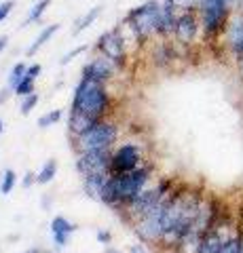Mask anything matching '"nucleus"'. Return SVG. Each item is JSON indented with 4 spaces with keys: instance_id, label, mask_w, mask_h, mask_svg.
<instances>
[{
    "instance_id": "10",
    "label": "nucleus",
    "mask_w": 243,
    "mask_h": 253,
    "mask_svg": "<svg viewBox=\"0 0 243 253\" xmlns=\"http://www.w3.org/2000/svg\"><path fill=\"white\" fill-rule=\"evenodd\" d=\"M224 34H226V46H229L231 55L235 57V61L241 63L243 61V11L237 15H231Z\"/></svg>"
},
{
    "instance_id": "31",
    "label": "nucleus",
    "mask_w": 243,
    "mask_h": 253,
    "mask_svg": "<svg viewBox=\"0 0 243 253\" xmlns=\"http://www.w3.org/2000/svg\"><path fill=\"white\" fill-rule=\"evenodd\" d=\"M97 241H99V243H104V245H108V243L112 241V236L108 234V232H97Z\"/></svg>"
},
{
    "instance_id": "21",
    "label": "nucleus",
    "mask_w": 243,
    "mask_h": 253,
    "mask_svg": "<svg viewBox=\"0 0 243 253\" xmlns=\"http://www.w3.org/2000/svg\"><path fill=\"white\" fill-rule=\"evenodd\" d=\"M49 4H51V0H38V2L30 9V13H28V17H26V23L23 26H28V23H32V21H38L43 17V13L49 9Z\"/></svg>"
},
{
    "instance_id": "12",
    "label": "nucleus",
    "mask_w": 243,
    "mask_h": 253,
    "mask_svg": "<svg viewBox=\"0 0 243 253\" xmlns=\"http://www.w3.org/2000/svg\"><path fill=\"white\" fill-rule=\"evenodd\" d=\"M178 9L167 0H159V15H156V34L161 36H169L176 30V21H178Z\"/></svg>"
},
{
    "instance_id": "5",
    "label": "nucleus",
    "mask_w": 243,
    "mask_h": 253,
    "mask_svg": "<svg viewBox=\"0 0 243 253\" xmlns=\"http://www.w3.org/2000/svg\"><path fill=\"white\" fill-rule=\"evenodd\" d=\"M156 15H159V0H148L129 13L127 19L140 41H146L148 36L156 34Z\"/></svg>"
},
{
    "instance_id": "2",
    "label": "nucleus",
    "mask_w": 243,
    "mask_h": 253,
    "mask_svg": "<svg viewBox=\"0 0 243 253\" xmlns=\"http://www.w3.org/2000/svg\"><path fill=\"white\" fill-rule=\"evenodd\" d=\"M108 93L104 89V83L93 81L89 76H81V83L76 84L74 99H72V114H81L89 118L91 123H99L101 116L108 110Z\"/></svg>"
},
{
    "instance_id": "24",
    "label": "nucleus",
    "mask_w": 243,
    "mask_h": 253,
    "mask_svg": "<svg viewBox=\"0 0 243 253\" xmlns=\"http://www.w3.org/2000/svg\"><path fill=\"white\" fill-rule=\"evenodd\" d=\"M34 81H36V78L23 76V81L17 84V89H15V95H19V97H26V95H32V93H34Z\"/></svg>"
},
{
    "instance_id": "34",
    "label": "nucleus",
    "mask_w": 243,
    "mask_h": 253,
    "mask_svg": "<svg viewBox=\"0 0 243 253\" xmlns=\"http://www.w3.org/2000/svg\"><path fill=\"white\" fill-rule=\"evenodd\" d=\"M129 253H146V251L140 247V245H136V247H131V249H129Z\"/></svg>"
},
{
    "instance_id": "6",
    "label": "nucleus",
    "mask_w": 243,
    "mask_h": 253,
    "mask_svg": "<svg viewBox=\"0 0 243 253\" xmlns=\"http://www.w3.org/2000/svg\"><path fill=\"white\" fill-rule=\"evenodd\" d=\"M169 188H171L169 181H161V184H156L152 188H144L142 192H140L129 205H125L123 209L127 211L129 215H136V219H140L142 215H146L148 211H152L156 205H159V201L167 194Z\"/></svg>"
},
{
    "instance_id": "37",
    "label": "nucleus",
    "mask_w": 243,
    "mask_h": 253,
    "mask_svg": "<svg viewBox=\"0 0 243 253\" xmlns=\"http://www.w3.org/2000/svg\"><path fill=\"white\" fill-rule=\"evenodd\" d=\"M106 253H119V251H114V249H108Z\"/></svg>"
},
{
    "instance_id": "32",
    "label": "nucleus",
    "mask_w": 243,
    "mask_h": 253,
    "mask_svg": "<svg viewBox=\"0 0 243 253\" xmlns=\"http://www.w3.org/2000/svg\"><path fill=\"white\" fill-rule=\"evenodd\" d=\"M6 44H9V36H0V53L6 49Z\"/></svg>"
},
{
    "instance_id": "17",
    "label": "nucleus",
    "mask_w": 243,
    "mask_h": 253,
    "mask_svg": "<svg viewBox=\"0 0 243 253\" xmlns=\"http://www.w3.org/2000/svg\"><path fill=\"white\" fill-rule=\"evenodd\" d=\"M99 13H101V6H93V9L85 13L83 17H78L76 19V26H74V34H78V32H83V30H87L89 26H93V21L99 17Z\"/></svg>"
},
{
    "instance_id": "3",
    "label": "nucleus",
    "mask_w": 243,
    "mask_h": 253,
    "mask_svg": "<svg viewBox=\"0 0 243 253\" xmlns=\"http://www.w3.org/2000/svg\"><path fill=\"white\" fill-rule=\"evenodd\" d=\"M197 11H199L203 34L209 38L222 34L226 26H229L231 15H233V9L224 0H201Z\"/></svg>"
},
{
    "instance_id": "23",
    "label": "nucleus",
    "mask_w": 243,
    "mask_h": 253,
    "mask_svg": "<svg viewBox=\"0 0 243 253\" xmlns=\"http://www.w3.org/2000/svg\"><path fill=\"white\" fill-rule=\"evenodd\" d=\"M61 116H64L61 110H51L49 114H45V116L38 118V126H41V129H47V126H51V125H57L61 121Z\"/></svg>"
},
{
    "instance_id": "29",
    "label": "nucleus",
    "mask_w": 243,
    "mask_h": 253,
    "mask_svg": "<svg viewBox=\"0 0 243 253\" xmlns=\"http://www.w3.org/2000/svg\"><path fill=\"white\" fill-rule=\"evenodd\" d=\"M41 66H38V63H32V66H30L28 70H26V76H30V78H38V74H41Z\"/></svg>"
},
{
    "instance_id": "36",
    "label": "nucleus",
    "mask_w": 243,
    "mask_h": 253,
    "mask_svg": "<svg viewBox=\"0 0 243 253\" xmlns=\"http://www.w3.org/2000/svg\"><path fill=\"white\" fill-rule=\"evenodd\" d=\"M4 131V123H2V118H0V133Z\"/></svg>"
},
{
    "instance_id": "13",
    "label": "nucleus",
    "mask_w": 243,
    "mask_h": 253,
    "mask_svg": "<svg viewBox=\"0 0 243 253\" xmlns=\"http://www.w3.org/2000/svg\"><path fill=\"white\" fill-rule=\"evenodd\" d=\"M112 74H114V63L108 59L106 55L91 59L87 66L83 68V76H89V78H93V81H99V83L110 81Z\"/></svg>"
},
{
    "instance_id": "14",
    "label": "nucleus",
    "mask_w": 243,
    "mask_h": 253,
    "mask_svg": "<svg viewBox=\"0 0 243 253\" xmlns=\"http://www.w3.org/2000/svg\"><path fill=\"white\" fill-rule=\"evenodd\" d=\"M108 179H110V173H93V175H85L83 177V188L89 196L101 201V194H104V188L108 184Z\"/></svg>"
},
{
    "instance_id": "8",
    "label": "nucleus",
    "mask_w": 243,
    "mask_h": 253,
    "mask_svg": "<svg viewBox=\"0 0 243 253\" xmlns=\"http://www.w3.org/2000/svg\"><path fill=\"white\" fill-rule=\"evenodd\" d=\"M201 30V19H199V11L191 9V11H180L178 21H176V30L174 36L180 44L191 46L194 41H197V34Z\"/></svg>"
},
{
    "instance_id": "33",
    "label": "nucleus",
    "mask_w": 243,
    "mask_h": 253,
    "mask_svg": "<svg viewBox=\"0 0 243 253\" xmlns=\"http://www.w3.org/2000/svg\"><path fill=\"white\" fill-rule=\"evenodd\" d=\"M224 2L229 4L231 9H235V6H237V4H241V0H224Z\"/></svg>"
},
{
    "instance_id": "38",
    "label": "nucleus",
    "mask_w": 243,
    "mask_h": 253,
    "mask_svg": "<svg viewBox=\"0 0 243 253\" xmlns=\"http://www.w3.org/2000/svg\"><path fill=\"white\" fill-rule=\"evenodd\" d=\"M241 9H243V0H241Z\"/></svg>"
},
{
    "instance_id": "1",
    "label": "nucleus",
    "mask_w": 243,
    "mask_h": 253,
    "mask_svg": "<svg viewBox=\"0 0 243 253\" xmlns=\"http://www.w3.org/2000/svg\"><path fill=\"white\" fill-rule=\"evenodd\" d=\"M150 167H138L127 173H116L110 175L108 184L104 188V194H101V201L110 207H125L129 205L136 196L146 188L148 179H150Z\"/></svg>"
},
{
    "instance_id": "25",
    "label": "nucleus",
    "mask_w": 243,
    "mask_h": 253,
    "mask_svg": "<svg viewBox=\"0 0 243 253\" xmlns=\"http://www.w3.org/2000/svg\"><path fill=\"white\" fill-rule=\"evenodd\" d=\"M36 104H38V95L36 93H32V95H26V97H21V106H19V112L26 116V114H30L32 110L36 108Z\"/></svg>"
},
{
    "instance_id": "20",
    "label": "nucleus",
    "mask_w": 243,
    "mask_h": 253,
    "mask_svg": "<svg viewBox=\"0 0 243 253\" xmlns=\"http://www.w3.org/2000/svg\"><path fill=\"white\" fill-rule=\"evenodd\" d=\"M26 66H23V63H15L13 66V70L9 72V78H6V86H9V89H17V84L23 81V76H26Z\"/></svg>"
},
{
    "instance_id": "30",
    "label": "nucleus",
    "mask_w": 243,
    "mask_h": 253,
    "mask_svg": "<svg viewBox=\"0 0 243 253\" xmlns=\"http://www.w3.org/2000/svg\"><path fill=\"white\" fill-rule=\"evenodd\" d=\"M32 184H36V173L28 171V173H26V177H23V188H30Z\"/></svg>"
},
{
    "instance_id": "15",
    "label": "nucleus",
    "mask_w": 243,
    "mask_h": 253,
    "mask_svg": "<svg viewBox=\"0 0 243 253\" xmlns=\"http://www.w3.org/2000/svg\"><path fill=\"white\" fill-rule=\"evenodd\" d=\"M57 30H59V23H51V26H47V28L41 32V34L36 36V41L28 46V51H26V53H28V57H32V55H36L38 51H41L43 46L53 38V34H55Z\"/></svg>"
},
{
    "instance_id": "26",
    "label": "nucleus",
    "mask_w": 243,
    "mask_h": 253,
    "mask_svg": "<svg viewBox=\"0 0 243 253\" xmlns=\"http://www.w3.org/2000/svg\"><path fill=\"white\" fill-rule=\"evenodd\" d=\"M85 51H87V46H85V44L76 46V49H72V51H70L68 55H64V57L59 59V63H61V66H64V63H70V61H72V59L76 57V55H81V53H85Z\"/></svg>"
},
{
    "instance_id": "16",
    "label": "nucleus",
    "mask_w": 243,
    "mask_h": 253,
    "mask_svg": "<svg viewBox=\"0 0 243 253\" xmlns=\"http://www.w3.org/2000/svg\"><path fill=\"white\" fill-rule=\"evenodd\" d=\"M76 224H72V221H68L66 217H61V215H57V217H53L51 219V234H72V232H76Z\"/></svg>"
},
{
    "instance_id": "11",
    "label": "nucleus",
    "mask_w": 243,
    "mask_h": 253,
    "mask_svg": "<svg viewBox=\"0 0 243 253\" xmlns=\"http://www.w3.org/2000/svg\"><path fill=\"white\" fill-rule=\"evenodd\" d=\"M97 46H99V51L114 63V66L123 68V63H125V41H123V36L119 34V32L112 30V32L101 34Z\"/></svg>"
},
{
    "instance_id": "22",
    "label": "nucleus",
    "mask_w": 243,
    "mask_h": 253,
    "mask_svg": "<svg viewBox=\"0 0 243 253\" xmlns=\"http://www.w3.org/2000/svg\"><path fill=\"white\" fill-rule=\"evenodd\" d=\"M15 184H17V175H15V171H13V169H6V171L2 173V179H0V192H2V194H9Z\"/></svg>"
},
{
    "instance_id": "27",
    "label": "nucleus",
    "mask_w": 243,
    "mask_h": 253,
    "mask_svg": "<svg viewBox=\"0 0 243 253\" xmlns=\"http://www.w3.org/2000/svg\"><path fill=\"white\" fill-rule=\"evenodd\" d=\"M13 9V0H6V2H0V21H4L9 17V13Z\"/></svg>"
},
{
    "instance_id": "4",
    "label": "nucleus",
    "mask_w": 243,
    "mask_h": 253,
    "mask_svg": "<svg viewBox=\"0 0 243 253\" xmlns=\"http://www.w3.org/2000/svg\"><path fill=\"white\" fill-rule=\"evenodd\" d=\"M116 135H119V131H116V126L112 123L99 121L97 125H93L91 129H87L76 137V146L81 152H87V150H106L116 141Z\"/></svg>"
},
{
    "instance_id": "35",
    "label": "nucleus",
    "mask_w": 243,
    "mask_h": 253,
    "mask_svg": "<svg viewBox=\"0 0 243 253\" xmlns=\"http://www.w3.org/2000/svg\"><path fill=\"white\" fill-rule=\"evenodd\" d=\"M23 253H41V249H38V247H32V249H26Z\"/></svg>"
},
{
    "instance_id": "18",
    "label": "nucleus",
    "mask_w": 243,
    "mask_h": 253,
    "mask_svg": "<svg viewBox=\"0 0 243 253\" xmlns=\"http://www.w3.org/2000/svg\"><path fill=\"white\" fill-rule=\"evenodd\" d=\"M218 253H241V228L222 243V247Z\"/></svg>"
},
{
    "instance_id": "28",
    "label": "nucleus",
    "mask_w": 243,
    "mask_h": 253,
    "mask_svg": "<svg viewBox=\"0 0 243 253\" xmlns=\"http://www.w3.org/2000/svg\"><path fill=\"white\" fill-rule=\"evenodd\" d=\"M53 241H55V247L64 249L66 245H68V241H70V236L68 234H53Z\"/></svg>"
},
{
    "instance_id": "19",
    "label": "nucleus",
    "mask_w": 243,
    "mask_h": 253,
    "mask_svg": "<svg viewBox=\"0 0 243 253\" xmlns=\"http://www.w3.org/2000/svg\"><path fill=\"white\" fill-rule=\"evenodd\" d=\"M55 173H57V163L47 161L41 173H36V184H49V181H53V177H55Z\"/></svg>"
},
{
    "instance_id": "9",
    "label": "nucleus",
    "mask_w": 243,
    "mask_h": 253,
    "mask_svg": "<svg viewBox=\"0 0 243 253\" xmlns=\"http://www.w3.org/2000/svg\"><path fill=\"white\" fill-rule=\"evenodd\" d=\"M140 167V148L136 144H125L112 154V165H110V175L116 173H127Z\"/></svg>"
},
{
    "instance_id": "7",
    "label": "nucleus",
    "mask_w": 243,
    "mask_h": 253,
    "mask_svg": "<svg viewBox=\"0 0 243 253\" xmlns=\"http://www.w3.org/2000/svg\"><path fill=\"white\" fill-rule=\"evenodd\" d=\"M112 165V152L110 148L106 150H87L81 152V156L76 158V169L78 173L85 175H93V173H110Z\"/></svg>"
}]
</instances>
